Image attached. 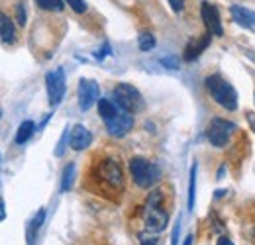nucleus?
Segmentation results:
<instances>
[{"instance_id":"nucleus-22","label":"nucleus","mask_w":255,"mask_h":245,"mask_svg":"<svg viewBox=\"0 0 255 245\" xmlns=\"http://www.w3.org/2000/svg\"><path fill=\"white\" fill-rule=\"evenodd\" d=\"M26 20H28V18H26V8H24V4L20 2V4H16V22L24 28V26H26Z\"/></svg>"},{"instance_id":"nucleus-7","label":"nucleus","mask_w":255,"mask_h":245,"mask_svg":"<svg viewBox=\"0 0 255 245\" xmlns=\"http://www.w3.org/2000/svg\"><path fill=\"white\" fill-rule=\"evenodd\" d=\"M234 131H236V123L234 122L224 120V118H214V120H210L208 127H206V139L210 141V145L222 149L230 143Z\"/></svg>"},{"instance_id":"nucleus-17","label":"nucleus","mask_w":255,"mask_h":245,"mask_svg":"<svg viewBox=\"0 0 255 245\" xmlns=\"http://www.w3.org/2000/svg\"><path fill=\"white\" fill-rule=\"evenodd\" d=\"M37 8L45 12H61L65 8V0H33Z\"/></svg>"},{"instance_id":"nucleus-11","label":"nucleus","mask_w":255,"mask_h":245,"mask_svg":"<svg viewBox=\"0 0 255 245\" xmlns=\"http://www.w3.org/2000/svg\"><path fill=\"white\" fill-rule=\"evenodd\" d=\"M91 143H93V133L83 123H75L69 131V147L73 151H85Z\"/></svg>"},{"instance_id":"nucleus-19","label":"nucleus","mask_w":255,"mask_h":245,"mask_svg":"<svg viewBox=\"0 0 255 245\" xmlns=\"http://www.w3.org/2000/svg\"><path fill=\"white\" fill-rule=\"evenodd\" d=\"M73 181H75V163H69L63 169V179H61V190L67 192L71 190L73 186Z\"/></svg>"},{"instance_id":"nucleus-13","label":"nucleus","mask_w":255,"mask_h":245,"mask_svg":"<svg viewBox=\"0 0 255 245\" xmlns=\"http://www.w3.org/2000/svg\"><path fill=\"white\" fill-rule=\"evenodd\" d=\"M210 41H212V35L206 31L202 37H198V39H194V41H191L187 47H185V53H183V59L187 63L194 61L198 55H202L204 53V49L210 45Z\"/></svg>"},{"instance_id":"nucleus-6","label":"nucleus","mask_w":255,"mask_h":245,"mask_svg":"<svg viewBox=\"0 0 255 245\" xmlns=\"http://www.w3.org/2000/svg\"><path fill=\"white\" fill-rule=\"evenodd\" d=\"M96 177L102 184H106L108 188L112 190H122L124 188V171H122V165L112 159V157H106L98 163L96 167Z\"/></svg>"},{"instance_id":"nucleus-14","label":"nucleus","mask_w":255,"mask_h":245,"mask_svg":"<svg viewBox=\"0 0 255 245\" xmlns=\"http://www.w3.org/2000/svg\"><path fill=\"white\" fill-rule=\"evenodd\" d=\"M0 41L4 45H12L16 43V28L10 16H6L4 12H0Z\"/></svg>"},{"instance_id":"nucleus-15","label":"nucleus","mask_w":255,"mask_h":245,"mask_svg":"<svg viewBox=\"0 0 255 245\" xmlns=\"http://www.w3.org/2000/svg\"><path fill=\"white\" fill-rule=\"evenodd\" d=\"M33 131H35V123H33L32 120L22 122L20 123V127H18V131H16V143H18V145L26 143V141L33 135Z\"/></svg>"},{"instance_id":"nucleus-4","label":"nucleus","mask_w":255,"mask_h":245,"mask_svg":"<svg viewBox=\"0 0 255 245\" xmlns=\"http://www.w3.org/2000/svg\"><path fill=\"white\" fill-rule=\"evenodd\" d=\"M129 173H131L133 183L137 184L139 188H151L161 177L157 165L147 161L145 157H133L129 161Z\"/></svg>"},{"instance_id":"nucleus-23","label":"nucleus","mask_w":255,"mask_h":245,"mask_svg":"<svg viewBox=\"0 0 255 245\" xmlns=\"http://www.w3.org/2000/svg\"><path fill=\"white\" fill-rule=\"evenodd\" d=\"M139 244L141 245H159V240H157V236L155 234H141L139 236Z\"/></svg>"},{"instance_id":"nucleus-1","label":"nucleus","mask_w":255,"mask_h":245,"mask_svg":"<svg viewBox=\"0 0 255 245\" xmlns=\"http://www.w3.org/2000/svg\"><path fill=\"white\" fill-rule=\"evenodd\" d=\"M96 106H98V116L104 120L106 131L112 137H124L128 131L133 127V114H129L124 108H120L114 100L100 98L96 102Z\"/></svg>"},{"instance_id":"nucleus-10","label":"nucleus","mask_w":255,"mask_h":245,"mask_svg":"<svg viewBox=\"0 0 255 245\" xmlns=\"http://www.w3.org/2000/svg\"><path fill=\"white\" fill-rule=\"evenodd\" d=\"M200 16H202V22L206 26V31L210 35H216V37H222L224 35V26L222 20H220V12L214 4L210 2H202L200 4Z\"/></svg>"},{"instance_id":"nucleus-12","label":"nucleus","mask_w":255,"mask_h":245,"mask_svg":"<svg viewBox=\"0 0 255 245\" xmlns=\"http://www.w3.org/2000/svg\"><path fill=\"white\" fill-rule=\"evenodd\" d=\"M230 14H232V20L236 24H240L242 28L246 30H255V12L250 8H244V6H230Z\"/></svg>"},{"instance_id":"nucleus-25","label":"nucleus","mask_w":255,"mask_h":245,"mask_svg":"<svg viewBox=\"0 0 255 245\" xmlns=\"http://www.w3.org/2000/svg\"><path fill=\"white\" fill-rule=\"evenodd\" d=\"M179 232H181V224L177 222V224H175V228H173V238H171V245L179 244Z\"/></svg>"},{"instance_id":"nucleus-16","label":"nucleus","mask_w":255,"mask_h":245,"mask_svg":"<svg viewBox=\"0 0 255 245\" xmlns=\"http://www.w3.org/2000/svg\"><path fill=\"white\" fill-rule=\"evenodd\" d=\"M43 220H45V208H39V210H37V214L33 216L32 224L28 226V245H33V238H35L37 230L41 228Z\"/></svg>"},{"instance_id":"nucleus-24","label":"nucleus","mask_w":255,"mask_h":245,"mask_svg":"<svg viewBox=\"0 0 255 245\" xmlns=\"http://www.w3.org/2000/svg\"><path fill=\"white\" fill-rule=\"evenodd\" d=\"M167 2H169V6L173 8L175 14H181L185 10V0H167Z\"/></svg>"},{"instance_id":"nucleus-29","label":"nucleus","mask_w":255,"mask_h":245,"mask_svg":"<svg viewBox=\"0 0 255 245\" xmlns=\"http://www.w3.org/2000/svg\"><path fill=\"white\" fill-rule=\"evenodd\" d=\"M183 245H192V234H189V236H187V240H185V244Z\"/></svg>"},{"instance_id":"nucleus-9","label":"nucleus","mask_w":255,"mask_h":245,"mask_svg":"<svg viewBox=\"0 0 255 245\" xmlns=\"http://www.w3.org/2000/svg\"><path fill=\"white\" fill-rule=\"evenodd\" d=\"M77 96H79V108L83 112L91 110L96 102L100 100V87L96 81L91 79H81L79 81V89H77Z\"/></svg>"},{"instance_id":"nucleus-3","label":"nucleus","mask_w":255,"mask_h":245,"mask_svg":"<svg viewBox=\"0 0 255 245\" xmlns=\"http://www.w3.org/2000/svg\"><path fill=\"white\" fill-rule=\"evenodd\" d=\"M204 85H206V91L210 92V96L214 98V102L220 104L224 110L228 112L238 110V92L220 75H210Z\"/></svg>"},{"instance_id":"nucleus-8","label":"nucleus","mask_w":255,"mask_h":245,"mask_svg":"<svg viewBox=\"0 0 255 245\" xmlns=\"http://www.w3.org/2000/svg\"><path fill=\"white\" fill-rule=\"evenodd\" d=\"M45 89H47V100H49V106L55 108L61 104L67 91V83H65V73L63 69H55V71H49L45 75Z\"/></svg>"},{"instance_id":"nucleus-28","label":"nucleus","mask_w":255,"mask_h":245,"mask_svg":"<svg viewBox=\"0 0 255 245\" xmlns=\"http://www.w3.org/2000/svg\"><path fill=\"white\" fill-rule=\"evenodd\" d=\"M248 120H250V125H252V129L255 133V114H248Z\"/></svg>"},{"instance_id":"nucleus-2","label":"nucleus","mask_w":255,"mask_h":245,"mask_svg":"<svg viewBox=\"0 0 255 245\" xmlns=\"http://www.w3.org/2000/svg\"><path fill=\"white\" fill-rule=\"evenodd\" d=\"M169 224V214L163 208V192L151 188L143 204V226L149 234H161Z\"/></svg>"},{"instance_id":"nucleus-21","label":"nucleus","mask_w":255,"mask_h":245,"mask_svg":"<svg viewBox=\"0 0 255 245\" xmlns=\"http://www.w3.org/2000/svg\"><path fill=\"white\" fill-rule=\"evenodd\" d=\"M67 4H69V8L73 10V12H77V14H85L87 12V2L85 0H65Z\"/></svg>"},{"instance_id":"nucleus-30","label":"nucleus","mask_w":255,"mask_h":245,"mask_svg":"<svg viewBox=\"0 0 255 245\" xmlns=\"http://www.w3.org/2000/svg\"><path fill=\"white\" fill-rule=\"evenodd\" d=\"M254 104H255V94H254Z\"/></svg>"},{"instance_id":"nucleus-18","label":"nucleus","mask_w":255,"mask_h":245,"mask_svg":"<svg viewBox=\"0 0 255 245\" xmlns=\"http://www.w3.org/2000/svg\"><path fill=\"white\" fill-rule=\"evenodd\" d=\"M137 45H139L141 51H151V49L155 47V37H153V33L147 30L139 31V35H137Z\"/></svg>"},{"instance_id":"nucleus-20","label":"nucleus","mask_w":255,"mask_h":245,"mask_svg":"<svg viewBox=\"0 0 255 245\" xmlns=\"http://www.w3.org/2000/svg\"><path fill=\"white\" fill-rule=\"evenodd\" d=\"M194 192H196V163L191 169V181H189V210L194 208Z\"/></svg>"},{"instance_id":"nucleus-31","label":"nucleus","mask_w":255,"mask_h":245,"mask_svg":"<svg viewBox=\"0 0 255 245\" xmlns=\"http://www.w3.org/2000/svg\"><path fill=\"white\" fill-rule=\"evenodd\" d=\"M0 116H2V114H0Z\"/></svg>"},{"instance_id":"nucleus-27","label":"nucleus","mask_w":255,"mask_h":245,"mask_svg":"<svg viewBox=\"0 0 255 245\" xmlns=\"http://www.w3.org/2000/svg\"><path fill=\"white\" fill-rule=\"evenodd\" d=\"M2 220H6V204H4V200L0 198V222Z\"/></svg>"},{"instance_id":"nucleus-26","label":"nucleus","mask_w":255,"mask_h":245,"mask_svg":"<svg viewBox=\"0 0 255 245\" xmlns=\"http://www.w3.org/2000/svg\"><path fill=\"white\" fill-rule=\"evenodd\" d=\"M216 245H234V242H232L230 238H226V236H220L218 242H216Z\"/></svg>"},{"instance_id":"nucleus-5","label":"nucleus","mask_w":255,"mask_h":245,"mask_svg":"<svg viewBox=\"0 0 255 245\" xmlns=\"http://www.w3.org/2000/svg\"><path fill=\"white\" fill-rule=\"evenodd\" d=\"M112 96H114V102H116L120 108H124L126 112H129V114H137V112H141V110L145 108L143 96L139 94V91H137L135 87H131V85H128V83L116 85Z\"/></svg>"}]
</instances>
